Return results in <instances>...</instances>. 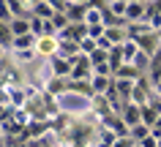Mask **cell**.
Wrapping results in <instances>:
<instances>
[{
    "label": "cell",
    "mask_w": 161,
    "mask_h": 147,
    "mask_svg": "<svg viewBox=\"0 0 161 147\" xmlns=\"http://www.w3.org/2000/svg\"><path fill=\"white\" fill-rule=\"evenodd\" d=\"M156 93H158V95H161V82H158V85H156Z\"/></svg>",
    "instance_id": "6da1fadb"
}]
</instances>
